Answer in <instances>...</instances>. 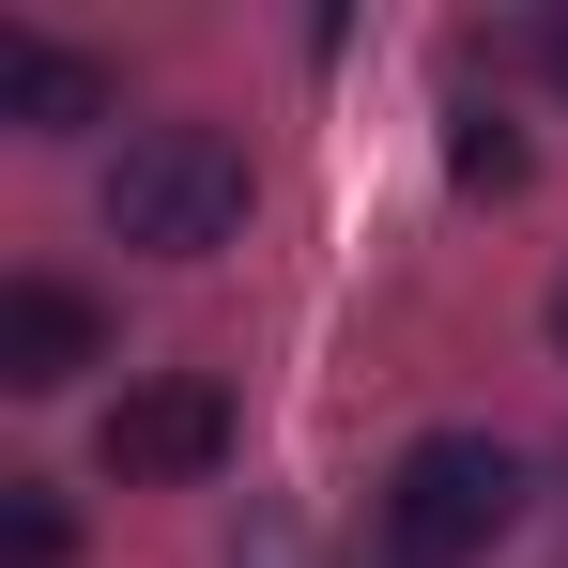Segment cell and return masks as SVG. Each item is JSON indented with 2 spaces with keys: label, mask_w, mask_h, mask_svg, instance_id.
Segmentation results:
<instances>
[{
  "label": "cell",
  "mask_w": 568,
  "mask_h": 568,
  "mask_svg": "<svg viewBox=\"0 0 568 568\" xmlns=\"http://www.w3.org/2000/svg\"><path fill=\"white\" fill-rule=\"evenodd\" d=\"M93 462L123 476V491H185V476H215V462H231V399H215L200 369L123 384V399H108V430H93Z\"/></svg>",
  "instance_id": "3"
},
{
  "label": "cell",
  "mask_w": 568,
  "mask_h": 568,
  "mask_svg": "<svg viewBox=\"0 0 568 568\" xmlns=\"http://www.w3.org/2000/svg\"><path fill=\"white\" fill-rule=\"evenodd\" d=\"M108 231L154 246V262H215L246 231V139L231 123H139L108 154Z\"/></svg>",
  "instance_id": "1"
},
{
  "label": "cell",
  "mask_w": 568,
  "mask_h": 568,
  "mask_svg": "<svg viewBox=\"0 0 568 568\" xmlns=\"http://www.w3.org/2000/svg\"><path fill=\"white\" fill-rule=\"evenodd\" d=\"M523 523V462L491 430H415L384 476V568H476Z\"/></svg>",
  "instance_id": "2"
},
{
  "label": "cell",
  "mask_w": 568,
  "mask_h": 568,
  "mask_svg": "<svg viewBox=\"0 0 568 568\" xmlns=\"http://www.w3.org/2000/svg\"><path fill=\"white\" fill-rule=\"evenodd\" d=\"M0 568H78V523H62V491H0Z\"/></svg>",
  "instance_id": "6"
},
{
  "label": "cell",
  "mask_w": 568,
  "mask_h": 568,
  "mask_svg": "<svg viewBox=\"0 0 568 568\" xmlns=\"http://www.w3.org/2000/svg\"><path fill=\"white\" fill-rule=\"evenodd\" d=\"M446 170H462V185H491V200H507V185H523V139H507V108H446Z\"/></svg>",
  "instance_id": "7"
},
{
  "label": "cell",
  "mask_w": 568,
  "mask_h": 568,
  "mask_svg": "<svg viewBox=\"0 0 568 568\" xmlns=\"http://www.w3.org/2000/svg\"><path fill=\"white\" fill-rule=\"evenodd\" d=\"M108 108H123V78H108L93 47H62V31H0V123L78 139V123H108Z\"/></svg>",
  "instance_id": "5"
},
{
  "label": "cell",
  "mask_w": 568,
  "mask_h": 568,
  "mask_svg": "<svg viewBox=\"0 0 568 568\" xmlns=\"http://www.w3.org/2000/svg\"><path fill=\"white\" fill-rule=\"evenodd\" d=\"M78 369H108V307L78 277H16L0 292V384L16 399H62Z\"/></svg>",
  "instance_id": "4"
},
{
  "label": "cell",
  "mask_w": 568,
  "mask_h": 568,
  "mask_svg": "<svg viewBox=\"0 0 568 568\" xmlns=\"http://www.w3.org/2000/svg\"><path fill=\"white\" fill-rule=\"evenodd\" d=\"M554 354H568V277H554Z\"/></svg>",
  "instance_id": "9"
},
{
  "label": "cell",
  "mask_w": 568,
  "mask_h": 568,
  "mask_svg": "<svg viewBox=\"0 0 568 568\" xmlns=\"http://www.w3.org/2000/svg\"><path fill=\"white\" fill-rule=\"evenodd\" d=\"M538 62H554V93H568V16H554V31H538Z\"/></svg>",
  "instance_id": "8"
}]
</instances>
